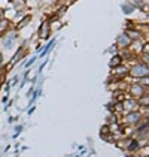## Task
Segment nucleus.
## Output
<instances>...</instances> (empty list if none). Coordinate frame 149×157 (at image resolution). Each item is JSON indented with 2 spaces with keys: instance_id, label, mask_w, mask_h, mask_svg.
<instances>
[{
  "instance_id": "obj_1",
  "label": "nucleus",
  "mask_w": 149,
  "mask_h": 157,
  "mask_svg": "<svg viewBox=\"0 0 149 157\" xmlns=\"http://www.w3.org/2000/svg\"><path fill=\"white\" fill-rule=\"evenodd\" d=\"M18 40V30L9 29L3 36L0 37V48L3 49H12Z\"/></svg>"
},
{
  "instance_id": "obj_2",
  "label": "nucleus",
  "mask_w": 149,
  "mask_h": 157,
  "mask_svg": "<svg viewBox=\"0 0 149 157\" xmlns=\"http://www.w3.org/2000/svg\"><path fill=\"white\" fill-rule=\"evenodd\" d=\"M128 76L131 79H139V78H143V76H149V66L136 61L131 66H128Z\"/></svg>"
},
{
  "instance_id": "obj_3",
  "label": "nucleus",
  "mask_w": 149,
  "mask_h": 157,
  "mask_svg": "<svg viewBox=\"0 0 149 157\" xmlns=\"http://www.w3.org/2000/svg\"><path fill=\"white\" fill-rule=\"evenodd\" d=\"M125 93H127V96L128 97L136 99L137 100L140 96H143V94L149 93V87H143V85H140L139 82H136V81H131L130 84H127Z\"/></svg>"
},
{
  "instance_id": "obj_4",
  "label": "nucleus",
  "mask_w": 149,
  "mask_h": 157,
  "mask_svg": "<svg viewBox=\"0 0 149 157\" xmlns=\"http://www.w3.org/2000/svg\"><path fill=\"white\" fill-rule=\"evenodd\" d=\"M143 120V115L140 114V111H128V112H122L121 115V124L122 126H136L137 123Z\"/></svg>"
},
{
  "instance_id": "obj_5",
  "label": "nucleus",
  "mask_w": 149,
  "mask_h": 157,
  "mask_svg": "<svg viewBox=\"0 0 149 157\" xmlns=\"http://www.w3.org/2000/svg\"><path fill=\"white\" fill-rule=\"evenodd\" d=\"M121 105H122L124 112H128V111H137V109H139L137 100H136V99H131V97H128V96H127L124 100L121 102Z\"/></svg>"
},
{
  "instance_id": "obj_6",
  "label": "nucleus",
  "mask_w": 149,
  "mask_h": 157,
  "mask_svg": "<svg viewBox=\"0 0 149 157\" xmlns=\"http://www.w3.org/2000/svg\"><path fill=\"white\" fill-rule=\"evenodd\" d=\"M130 44H131V39L127 36L125 32H122L121 35H118V37H116V48L125 49V48L130 47Z\"/></svg>"
},
{
  "instance_id": "obj_7",
  "label": "nucleus",
  "mask_w": 149,
  "mask_h": 157,
  "mask_svg": "<svg viewBox=\"0 0 149 157\" xmlns=\"http://www.w3.org/2000/svg\"><path fill=\"white\" fill-rule=\"evenodd\" d=\"M39 37L40 39H43V40H46L48 37H49L51 35V29H49V23L48 21H45V23H42L40 24V27H39Z\"/></svg>"
},
{
  "instance_id": "obj_8",
  "label": "nucleus",
  "mask_w": 149,
  "mask_h": 157,
  "mask_svg": "<svg viewBox=\"0 0 149 157\" xmlns=\"http://www.w3.org/2000/svg\"><path fill=\"white\" fill-rule=\"evenodd\" d=\"M125 33H127V36L131 39V42H134V40H142V39H143V33H142V32H139V29L125 30ZM146 37H148V36H146Z\"/></svg>"
},
{
  "instance_id": "obj_9",
  "label": "nucleus",
  "mask_w": 149,
  "mask_h": 157,
  "mask_svg": "<svg viewBox=\"0 0 149 157\" xmlns=\"http://www.w3.org/2000/svg\"><path fill=\"white\" fill-rule=\"evenodd\" d=\"M11 25H12V21H11L9 18H5V17L0 18V37L11 29Z\"/></svg>"
},
{
  "instance_id": "obj_10",
  "label": "nucleus",
  "mask_w": 149,
  "mask_h": 157,
  "mask_svg": "<svg viewBox=\"0 0 149 157\" xmlns=\"http://www.w3.org/2000/svg\"><path fill=\"white\" fill-rule=\"evenodd\" d=\"M9 3L12 5L13 11H24L25 8H27L25 0H9Z\"/></svg>"
},
{
  "instance_id": "obj_11",
  "label": "nucleus",
  "mask_w": 149,
  "mask_h": 157,
  "mask_svg": "<svg viewBox=\"0 0 149 157\" xmlns=\"http://www.w3.org/2000/svg\"><path fill=\"white\" fill-rule=\"evenodd\" d=\"M30 21H31V15H25L24 18H21L16 25H15V30H21V29H24L27 24H30Z\"/></svg>"
},
{
  "instance_id": "obj_12",
  "label": "nucleus",
  "mask_w": 149,
  "mask_h": 157,
  "mask_svg": "<svg viewBox=\"0 0 149 157\" xmlns=\"http://www.w3.org/2000/svg\"><path fill=\"white\" fill-rule=\"evenodd\" d=\"M122 63H124V60L121 59V56H119V54H115V56H112L111 61H109V67L113 69V67H116V66H119V64H122Z\"/></svg>"
},
{
  "instance_id": "obj_13",
  "label": "nucleus",
  "mask_w": 149,
  "mask_h": 157,
  "mask_svg": "<svg viewBox=\"0 0 149 157\" xmlns=\"http://www.w3.org/2000/svg\"><path fill=\"white\" fill-rule=\"evenodd\" d=\"M137 105H139V106H149V93L139 97V99H137Z\"/></svg>"
},
{
  "instance_id": "obj_14",
  "label": "nucleus",
  "mask_w": 149,
  "mask_h": 157,
  "mask_svg": "<svg viewBox=\"0 0 149 157\" xmlns=\"http://www.w3.org/2000/svg\"><path fill=\"white\" fill-rule=\"evenodd\" d=\"M134 11H136V8H134L131 3H128V2H127V3H124V5H122V12L127 13V15H131Z\"/></svg>"
},
{
  "instance_id": "obj_15",
  "label": "nucleus",
  "mask_w": 149,
  "mask_h": 157,
  "mask_svg": "<svg viewBox=\"0 0 149 157\" xmlns=\"http://www.w3.org/2000/svg\"><path fill=\"white\" fill-rule=\"evenodd\" d=\"M136 82H139L143 87H149V76H143V78H139V79H134Z\"/></svg>"
},
{
  "instance_id": "obj_16",
  "label": "nucleus",
  "mask_w": 149,
  "mask_h": 157,
  "mask_svg": "<svg viewBox=\"0 0 149 157\" xmlns=\"http://www.w3.org/2000/svg\"><path fill=\"white\" fill-rule=\"evenodd\" d=\"M128 3H131V5H133L136 9H142V8L145 6L142 0H128Z\"/></svg>"
},
{
  "instance_id": "obj_17",
  "label": "nucleus",
  "mask_w": 149,
  "mask_h": 157,
  "mask_svg": "<svg viewBox=\"0 0 149 157\" xmlns=\"http://www.w3.org/2000/svg\"><path fill=\"white\" fill-rule=\"evenodd\" d=\"M3 66V54H0V67Z\"/></svg>"
},
{
  "instance_id": "obj_18",
  "label": "nucleus",
  "mask_w": 149,
  "mask_h": 157,
  "mask_svg": "<svg viewBox=\"0 0 149 157\" xmlns=\"http://www.w3.org/2000/svg\"><path fill=\"white\" fill-rule=\"evenodd\" d=\"M2 15H3V11H2V9H0V18H2Z\"/></svg>"
},
{
  "instance_id": "obj_19",
  "label": "nucleus",
  "mask_w": 149,
  "mask_h": 157,
  "mask_svg": "<svg viewBox=\"0 0 149 157\" xmlns=\"http://www.w3.org/2000/svg\"><path fill=\"white\" fill-rule=\"evenodd\" d=\"M0 84H2V79H0Z\"/></svg>"
}]
</instances>
